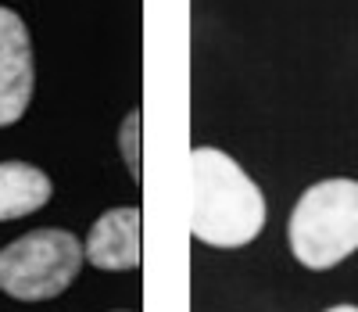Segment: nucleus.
Segmentation results:
<instances>
[{"label":"nucleus","mask_w":358,"mask_h":312,"mask_svg":"<svg viewBox=\"0 0 358 312\" xmlns=\"http://www.w3.org/2000/svg\"><path fill=\"white\" fill-rule=\"evenodd\" d=\"M86 255L69 230H33L0 247V291L18 301H47L72 287Z\"/></svg>","instance_id":"nucleus-3"},{"label":"nucleus","mask_w":358,"mask_h":312,"mask_svg":"<svg viewBox=\"0 0 358 312\" xmlns=\"http://www.w3.org/2000/svg\"><path fill=\"white\" fill-rule=\"evenodd\" d=\"M140 133H143V118H140V108H133L122 122V158H126V169L129 176L140 183L143 179V147H140Z\"/></svg>","instance_id":"nucleus-7"},{"label":"nucleus","mask_w":358,"mask_h":312,"mask_svg":"<svg viewBox=\"0 0 358 312\" xmlns=\"http://www.w3.org/2000/svg\"><path fill=\"white\" fill-rule=\"evenodd\" d=\"M54 194V183L43 169L29 162H0V223L40 212Z\"/></svg>","instance_id":"nucleus-6"},{"label":"nucleus","mask_w":358,"mask_h":312,"mask_svg":"<svg viewBox=\"0 0 358 312\" xmlns=\"http://www.w3.org/2000/svg\"><path fill=\"white\" fill-rule=\"evenodd\" d=\"M290 252L312 273H326L358 252V179H319L290 212Z\"/></svg>","instance_id":"nucleus-2"},{"label":"nucleus","mask_w":358,"mask_h":312,"mask_svg":"<svg viewBox=\"0 0 358 312\" xmlns=\"http://www.w3.org/2000/svg\"><path fill=\"white\" fill-rule=\"evenodd\" d=\"M194 208L190 233L212 247H244L265 230L262 186L219 147H197L190 154Z\"/></svg>","instance_id":"nucleus-1"},{"label":"nucleus","mask_w":358,"mask_h":312,"mask_svg":"<svg viewBox=\"0 0 358 312\" xmlns=\"http://www.w3.org/2000/svg\"><path fill=\"white\" fill-rule=\"evenodd\" d=\"M33 43H29L25 22L0 8V126L18 122L33 101Z\"/></svg>","instance_id":"nucleus-4"},{"label":"nucleus","mask_w":358,"mask_h":312,"mask_svg":"<svg viewBox=\"0 0 358 312\" xmlns=\"http://www.w3.org/2000/svg\"><path fill=\"white\" fill-rule=\"evenodd\" d=\"M326 312H358V305H334V308H326Z\"/></svg>","instance_id":"nucleus-8"},{"label":"nucleus","mask_w":358,"mask_h":312,"mask_svg":"<svg viewBox=\"0 0 358 312\" xmlns=\"http://www.w3.org/2000/svg\"><path fill=\"white\" fill-rule=\"evenodd\" d=\"M83 255L90 266L104 273H129L143 262V215L136 205H122L104 212L90 226V237L83 244Z\"/></svg>","instance_id":"nucleus-5"}]
</instances>
